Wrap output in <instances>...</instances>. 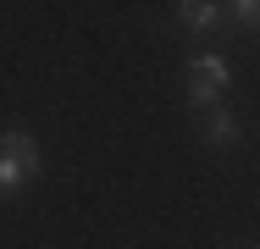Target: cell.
I'll return each mask as SVG.
<instances>
[{"label": "cell", "mask_w": 260, "mask_h": 249, "mask_svg": "<svg viewBox=\"0 0 260 249\" xmlns=\"http://www.w3.org/2000/svg\"><path fill=\"white\" fill-rule=\"evenodd\" d=\"M221 6L238 28H260V0H221Z\"/></svg>", "instance_id": "obj_6"}, {"label": "cell", "mask_w": 260, "mask_h": 249, "mask_svg": "<svg viewBox=\"0 0 260 249\" xmlns=\"http://www.w3.org/2000/svg\"><path fill=\"white\" fill-rule=\"evenodd\" d=\"M205 139H210V144H238V122H233L227 105H216V111L205 116Z\"/></svg>", "instance_id": "obj_4"}, {"label": "cell", "mask_w": 260, "mask_h": 249, "mask_svg": "<svg viewBox=\"0 0 260 249\" xmlns=\"http://www.w3.org/2000/svg\"><path fill=\"white\" fill-rule=\"evenodd\" d=\"M28 177H34V172H28L22 161H11V155H0V194H17V189H22Z\"/></svg>", "instance_id": "obj_5"}, {"label": "cell", "mask_w": 260, "mask_h": 249, "mask_svg": "<svg viewBox=\"0 0 260 249\" xmlns=\"http://www.w3.org/2000/svg\"><path fill=\"white\" fill-rule=\"evenodd\" d=\"M0 155L22 161L28 172H39V166H45V155H39V144H34V133H0Z\"/></svg>", "instance_id": "obj_3"}, {"label": "cell", "mask_w": 260, "mask_h": 249, "mask_svg": "<svg viewBox=\"0 0 260 249\" xmlns=\"http://www.w3.org/2000/svg\"><path fill=\"white\" fill-rule=\"evenodd\" d=\"M188 83H205V89H216V95H227V83H233V67H227V55H194L188 61Z\"/></svg>", "instance_id": "obj_1"}, {"label": "cell", "mask_w": 260, "mask_h": 249, "mask_svg": "<svg viewBox=\"0 0 260 249\" xmlns=\"http://www.w3.org/2000/svg\"><path fill=\"white\" fill-rule=\"evenodd\" d=\"M177 22H183L188 34H210V28L221 22V6H216V0H177Z\"/></svg>", "instance_id": "obj_2"}]
</instances>
